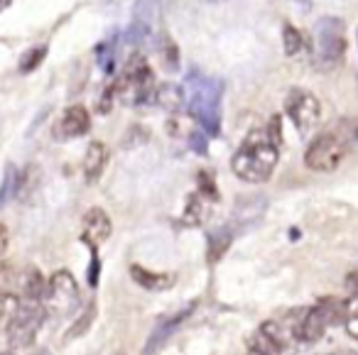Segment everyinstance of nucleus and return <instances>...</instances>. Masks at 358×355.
Wrapping results in <instances>:
<instances>
[{
  "label": "nucleus",
  "instance_id": "1",
  "mask_svg": "<svg viewBox=\"0 0 358 355\" xmlns=\"http://www.w3.org/2000/svg\"><path fill=\"white\" fill-rule=\"evenodd\" d=\"M278 143L265 130H253L241 143L238 152L231 159V169L238 179L248 184H263L273 177L278 167Z\"/></svg>",
  "mask_w": 358,
  "mask_h": 355
},
{
  "label": "nucleus",
  "instance_id": "2",
  "mask_svg": "<svg viewBox=\"0 0 358 355\" xmlns=\"http://www.w3.org/2000/svg\"><path fill=\"white\" fill-rule=\"evenodd\" d=\"M221 91H224V84L219 79L201 76L199 71H194L187 79L189 110L209 135H219L221 130Z\"/></svg>",
  "mask_w": 358,
  "mask_h": 355
},
{
  "label": "nucleus",
  "instance_id": "3",
  "mask_svg": "<svg viewBox=\"0 0 358 355\" xmlns=\"http://www.w3.org/2000/svg\"><path fill=\"white\" fill-rule=\"evenodd\" d=\"M113 94L123 106H143L155 101V79L143 57H133L128 61L125 71L113 84Z\"/></svg>",
  "mask_w": 358,
  "mask_h": 355
},
{
  "label": "nucleus",
  "instance_id": "4",
  "mask_svg": "<svg viewBox=\"0 0 358 355\" xmlns=\"http://www.w3.org/2000/svg\"><path fill=\"white\" fill-rule=\"evenodd\" d=\"M314 40H317V64L322 71L336 69L346 55V30L343 22L334 15H327L314 27Z\"/></svg>",
  "mask_w": 358,
  "mask_h": 355
},
{
  "label": "nucleus",
  "instance_id": "5",
  "mask_svg": "<svg viewBox=\"0 0 358 355\" xmlns=\"http://www.w3.org/2000/svg\"><path fill=\"white\" fill-rule=\"evenodd\" d=\"M343 316V304L338 299H322L317 306L304 311L302 321H299V331L297 338L304 340V343H317L327 328L331 324H336Z\"/></svg>",
  "mask_w": 358,
  "mask_h": 355
},
{
  "label": "nucleus",
  "instance_id": "6",
  "mask_svg": "<svg viewBox=\"0 0 358 355\" xmlns=\"http://www.w3.org/2000/svg\"><path fill=\"white\" fill-rule=\"evenodd\" d=\"M45 304L40 299H22L20 309L15 314V321L8 328V340L13 348H27L35 340L37 331H40L42 321H45Z\"/></svg>",
  "mask_w": 358,
  "mask_h": 355
},
{
  "label": "nucleus",
  "instance_id": "7",
  "mask_svg": "<svg viewBox=\"0 0 358 355\" xmlns=\"http://www.w3.org/2000/svg\"><path fill=\"white\" fill-rule=\"evenodd\" d=\"M79 306V289L74 277L66 270H59L50 277L45 294V309L55 316H71Z\"/></svg>",
  "mask_w": 358,
  "mask_h": 355
},
{
  "label": "nucleus",
  "instance_id": "8",
  "mask_svg": "<svg viewBox=\"0 0 358 355\" xmlns=\"http://www.w3.org/2000/svg\"><path fill=\"white\" fill-rule=\"evenodd\" d=\"M343 154H346V143L338 135L324 133L317 140H312V145L304 152V164L314 172H334L341 164Z\"/></svg>",
  "mask_w": 358,
  "mask_h": 355
},
{
  "label": "nucleus",
  "instance_id": "9",
  "mask_svg": "<svg viewBox=\"0 0 358 355\" xmlns=\"http://www.w3.org/2000/svg\"><path fill=\"white\" fill-rule=\"evenodd\" d=\"M285 113L289 115V120L294 123V128L302 135H307L314 125L322 118V103L314 94L302 89L289 91V96L285 99Z\"/></svg>",
  "mask_w": 358,
  "mask_h": 355
},
{
  "label": "nucleus",
  "instance_id": "10",
  "mask_svg": "<svg viewBox=\"0 0 358 355\" xmlns=\"http://www.w3.org/2000/svg\"><path fill=\"white\" fill-rule=\"evenodd\" d=\"M110 231H113V226H110V218L103 208H89L86 211L84 221H81V240L86 245L89 247L103 245L110 238Z\"/></svg>",
  "mask_w": 358,
  "mask_h": 355
},
{
  "label": "nucleus",
  "instance_id": "11",
  "mask_svg": "<svg viewBox=\"0 0 358 355\" xmlns=\"http://www.w3.org/2000/svg\"><path fill=\"white\" fill-rule=\"evenodd\" d=\"M91 130V115L84 106H71L64 110L59 120V138L69 140V138H81Z\"/></svg>",
  "mask_w": 358,
  "mask_h": 355
},
{
  "label": "nucleus",
  "instance_id": "12",
  "mask_svg": "<svg viewBox=\"0 0 358 355\" xmlns=\"http://www.w3.org/2000/svg\"><path fill=\"white\" fill-rule=\"evenodd\" d=\"M130 277H133L143 289H150V291H164V289H172L174 287V275L145 270V267H140V265L130 267Z\"/></svg>",
  "mask_w": 358,
  "mask_h": 355
},
{
  "label": "nucleus",
  "instance_id": "13",
  "mask_svg": "<svg viewBox=\"0 0 358 355\" xmlns=\"http://www.w3.org/2000/svg\"><path fill=\"white\" fill-rule=\"evenodd\" d=\"M106 162H108V147L103 143H91L89 150L84 154V177L89 184H94L96 179L103 174Z\"/></svg>",
  "mask_w": 358,
  "mask_h": 355
},
{
  "label": "nucleus",
  "instance_id": "14",
  "mask_svg": "<svg viewBox=\"0 0 358 355\" xmlns=\"http://www.w3.org/2000/svg\"><path fill=\"white\" fill-rule=\"evenodd\" d=\"M150 37V0H140L133 10V22L128 27L130 45H143Z\"/></svg>",
  "mask_w": 358,
  "mask_h": 355
},
{
  "label": "nucleus",
  "instance_id": "15",
  "mask_svg": "<svg viewBox=\"0 0 358 355\" xmlns=\"http://www.w3.org/2000/svg\"><path fill=\"white\" fill-rule=\"evenodd\" d=\"M194 306H196V304H189V306H187V309H182V311H179V314H174V316H169V319L159 321V324H157V328H155L152 333H150L148 350H155L159 343H162L164 338H167L169 333H172L174 328H177V326H182V321H185L187 316H189L192 311H194Z\"/></svg>",
  "mask_w": 358,
  "mask_h": 355
},
{
  "label": "nucleus",
  "instance_id": "16",
  "mask_svg": "<svg viewBox=\"0 0 358 355\" xmlns=\"http://www.w3.org/2000/svg\"><path fill=\"white\" fill-rule=\"evenodd\" d=\"M20 184H22V177H20V172H17V167L15 164H8L6 174H3V184H0V208L17 196Z\"/></svg>",
  "mask_w": 358,
  "mask_h": 355
},
{
  "label": "nucleus",
  "instance_id": "17",
  "mask_svg": "<svg viewBox=\"0 0 358 355\" xmlns=\"http://www.w3.org/2000/svg\"><path fill=\"white\" fill-rule=\"evenodd\" d=\"M231 240H234V233H231V228H219V231L211 233V236H209V252H206V257H209L211 265L224 257V252L229 250Z\"/></svg>",
  "mask_w": 358,
  "mask_h": 355
},
{
  "label": "nucleus",
  "instance_id": "18",
  "mask_svg": "<svg viewBox=\"0 0 358 355\" xmlns=\"http://www.w3.org/2000/svg\"><path fill=\"white\" fill-rule=\"evenodd\" d=\"M22 291H25V299H42V296L47 294V282L40 270L30 267V270L22 275Z\"/></svg>",
  "mask_w": 358,
  "mask_h": 355
},
{
  "label": "nucleus",
  "instance_id": "19",
  "mask_svg": "<svg viewBox=\"0 0 358 355\" xmlns=\"http://www.w3.org/2000/svg\"><path fill=\"white\" fill-rule=\"evenodd\" d=\"M17 309H20V299L15 294H0V333H8Z\"/></svg>",
  "mask_w": 358,
  "mask_h": 355
},
{
  "label": "nucleus",
  "instance_id": "20",
  "mask_svg": "<svg viewBox=\"0 0 358 355\" xmlns=\"http://www.w3.org/2000/svg\"><path fill=\"white\" fill-rule=\"evenodd\" d=\"M182 101H185V94H182V89H177V86L172 84H162L159 89H155V101L152 103H159L164 106V108H177V106H182Z\"/></svg>",
  "mask_w": 358,
  "mask_h": 355
},
{
  "label": "nucleus",
  "instance_id": "21",
  "mask_svg": "<svg viewBox=\"0 0 358 355\" xmlns=\"http://www.w3.org/2000/svg\"><path fill=\"white\" fill-rule=\"evenodd\" d=\"M263 211H265V198L255 196V198H245V201H241L236 216H238L241 223H253L255 218L263 216Z\"/></svg>",
  "mask_w": 358,
  "mask_h": 355
},
{
  "label": "nucleus",
  "instance_id": "22",
  "mask_svg": "<svg viewBox=\"0 0 358 355\" xmlns=\"http://www.w3.org/2000/svg\"><path fill=\"white\" fill-rule=\"evenodd\" d=\"M206 218V203H204V196L201 194H194L189 196L187 201V208H185V223L187 226H201Z\"/></svg>",
  "mask_w": 358,
  "mask_h": 355
},
{
  "label": "nucleus",
  "instance_id": "23",
  "mask_svg": "<svg viewBox=\"0 0 358 355\" xmlns=\"http://www.w3.org/2000/svg\"><path fill=\"white\" fill-rule=\"evenodd\" d=\"M157 50H159V55H162V59H164V64H167V69L177 71L179 69V50H177V45H174V42L169 40L167 32H159V37H157Z\"/></svg>",
  "mask_w": 358,
  "mask_h": 355
},
{
  "label": "nucleus",
  "instance_id": "24",
  "mask_svg": "<svg viewBox=\"0 0 358 355\" xmlns=\"http://www.w3.org/2000/svg\"><path fill=\"white\" fill-rule=\"evenodd\" d=\"M282 45H285V55H287V57H297L299 52L304 50L302 35H299L297 27L289 25V22H285V25H282Z\"/></svg>",
  "mask_w": 358,
  "mask_h": 355
},
{
  "label": "nucleus",
  "instance_id": "25",
  "mask_svg": "<svg viewBox=\"0 0 358 355\" xmlns=\"http://www.w3.org/2000/svg\"><path fill=\"white\" fill-rule=\"evenodd\" d=\"M94 321H96V304H89L84 309V314L76 319V324L71 326L69 331H66V340H71V338H79V335H84L86 331L94 326Z\"/></svg>",
  "mask_w": 358,
  "mask_h": 355
},
{
  "label": "nucleus",
  "instance_id": "26",
  "mask_svg": "<svg viewBox=\"0 0 358 355\" xmlns=\"http://www.w3.org/2000/svg\"><path fill=\"white\" fill-rule=\"evenodd\" d=\"M45 57H47V47L45 45L27 50L25 55L20 57V71H22V74H30V71H35L37 66L45 61Z\"/></svg>",
  "mask_w": 358,
  "mask_h": 355
},
{
  "label": "nucleus",
  "instance_id": "27",
  "mask_svg": "<svg viewBox=\"0 0 358 355\" xmlns=\"http://www.w3.org/2000/svg\"><path fill=\"white\" fill-rule=\"evenodd\" d=\"M99 272H101V262H99V255H96V247H94V257H91V267H89V284L91 287L99 284Z\"/></svg>",
  "mask_w": 358,
  "mask_h": 355
},
{
  "label": "nucleus",
  "instance_id": "28",
  "mask_svg": "<svg viewBox=\"0 0 358 355\" xmlns=\"http://www.w3.org/2000/svg\"><path fill=\"white\" fill-rule=\"evenodd\" d=\"M192 147H194L199 154H206V140L201 138V133H194V135H192Z\"/></svg>",
  "mask_w": 358,
  "mask_h": 355
},
{
  "label": "nucleus",
  "instance_id": "29",
  "mask_svg": "<svg viewBox=\"0 0 358 355\" xmlns=\"http://www.w3.org/2000/svg\"><path fill=\"white\" fill-rule=\"evenodd\" d=\"M346 287H348V289L353 291V294H358V267H356V270L351 272V275L346 277Z\"/></svg>",
  "mask_w": 358,
  "mask_h": 355
},
{
  "label": "nucleus",
  "instance_id": "30",
  "mask_svg": "<svg viewBox=\"0 0 358 355\" xmlns=\"http://www.w3.org/2000/svg\"><path fill=\"white\" fill-rule=\"evenodd\" d=\"M346 331H348V335L358 338V316H353V319L346 321Z\"/></svg>",
  "mask_w": 358,
  "mask_h": 355
},
{
  "label": "nucleus",
  "instance_id": "31",
  "mask_svg": "<svg viewBox=\"0 0 358 355\" xmlns=\"http://www.w3.org/2000/svg\"><path fill=\"white\" fill-rule=\"evenodd\" d=\"M8 250V228L0 226V255Z\"/></svg>",
  "mask_w": 358,
  "mask_h": 355
},
{
  "label": "nucleus",
  "instance_id": "32",
  "mask_svg": "<svg viewBox=\"0 0 358 355\" xmlns=\"http://www.w3.org/2000/svg\"><path fill=\"white\" fill-rule=\"evenodd\" d=\"M10 3H13V0H0V13L6 10V8H10Z\"/></svg>",
  "mask_w": 358,
  "mask_h": 355
},
{
  "label": "nucleus",
  "instance_id": "33",
  "mask_svg": "<svg viewBox=\"0 0 358 355\" xmlns=\"http://www.w3.org/2000/svg\"><path fill=\"white\" fill-rule=\"evenodd\" d=\"M248 355H268V353H263V350H255V348H253V350H250Z\"/></svg>",
  "mask_w": 358,
  "mask_h": 355
},
{
  "label": "nucleus",
  "instance_id": "34",
  "mask_svg": "<svg viewBox=\"0 0 358 355\" xmlns=\"http://www.w3.org/2000/svg\"><path fill=\"white\" fill-rule=\"evenodd\" d=\"M356 35H358V32H356Z\"/></svg>",
  "mask_w": 358,
  "mask_h": 355
}]
</instances>
